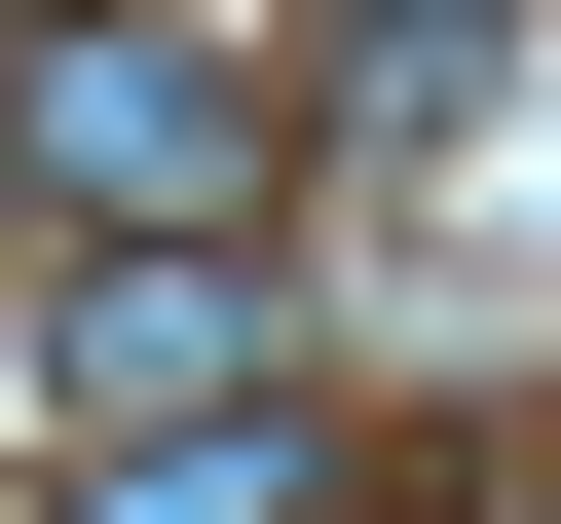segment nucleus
<instances>
[{"instance_id":"f257e3e1","label":"nucleus","mask_w":561,"mask_h":524,"mask_svg":"<svg viewBox=\"0 0 561 524\" xmlns=\"http://www.w3.org/2000/svg\"><path fill=\"white\" fill-rule=\"evenodd\" d=\"M0 187H38L76 262L113 225H262V187H300V76L187 38V0H38V38H0Z\"/></svg>"},{"instance_id":"f03ea898","label":"nucleus","mask_w":561,"mask_h":524,"mask_svg":"<svg viewBox=\"0 0 561 524\" xmlns=\"http://www.w3.org/2000/svg\"><path fill=\"white\" fill-rule=\"evenodd\" d=\"M262 375H300V262H262V225H113V262H38V449L262 412Z\"/></svg>"},{"instance_id":"7ed1b4c3","label":"nucleus","mask_w":561,"mask_h":524,"mask_svg":"<svg viewBox=\"0 0 561 524\" xmlns=\"http://www.w3.org/2000/svg\"><path fill=\"white\" fill-rule=\"evenodd\" d=\"M375 449L300 412V375H262V412H150V449H76V524H337Z\"/></svg>"},{"instance_id":"20e7f679","label":"nucleus","mask_w":561,"mask_h":524,"mask_svg":"<svg viewBox=\"0 0 561 524\" xmlns=\"http://www.w3.org/2000/svg\"><path fill=\"white\" fill-rule=\"evenodd\" d=\"M337 524H486V487H337Z\"/></svg>"}]
</instances>
